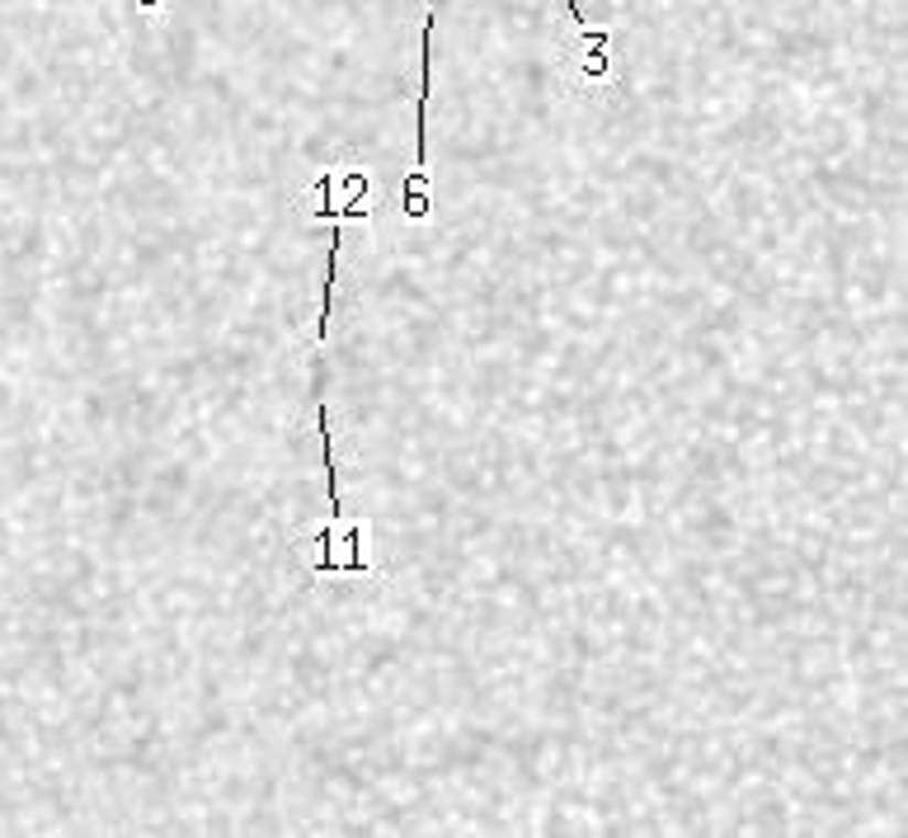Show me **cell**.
I'll list each match as a JSON object with an SVG mask.
<instances>
[{
    "instance_id": "cell-4",
    "label": "cell",
    "mask_w": 908,
    "mask_h": 838,
    "mask_svg": "<svg viewBox=\"0 0 908 838\" xmlns=\"http://www.w3.org/2000/svg\"><path fill=\"white\" fill-rule=\"evenodd\" d=\"M339 246H344V232L335 222V240H329V255H325V288H321V321H316V340L311 344H325L329 340V321H335V292H339Z\"/></svg>"
},
{
    "instance_id": "cell-6",
    "label": "cell",
    "mask_w": 908,
    "mask_h": 838,
    "mask_svg": "<svg viewBox=\"0 0 908 838\" xmlns=\"http://www.w3.org/2000/svg\"><path fill=\"white\" fill-rule=\"evenodd\" d=\"M137 10H142V14H161V0H137Z\"/></svg>"
},
{
    "instance_id": "cell-5",
    "label": "cell",
    "mask_w": 908,
    "mask_h": 838,
    "mask_svg": "<svg viewBox=\"0 0 908 838\" xmlns=\"http://www.w3.org/2000/svg\"><path fill=\"white\" fill-rule=\"evenodd\" d=\"M329 406H316V429H321V452H325V495L329 509L344 514V495H339V458H335V425H329Z\"/></svg>"
},
{
    "instance_id": "cell-3",
    "label": "cell",
    "mask_w": 908,
    "mask_h": 838,
    "mask_svg": "<svg viewBox=\"0 0 908 838\" xmlns=\"http://www.w3.org/2000/svg\"><path fill=\"white\" fill-rule=\"evenodd\" d=\"M429 95H433V10L419 39V99H414V174H429Z\"/></svg>"
},
{
    "instance_id": "cell-2",
    "label": "cell",
    "mask_w": 908,
    "mask_h": 838,
    "mask_svg": "<svg viewBox=\"0 0 908 838\" xmlns=\"http://www.w3.org/2000/svg\"><path fill=\"white\" fill-rule=\"evenodd\" d=\"M372 180L368 174H335V170H321L316 180L306 184V198H302V213L316 217V222H354V217H372L368 194H372Z\"/></svg>"
},
{
    "instance_id": "cell-1",
    "label": "cell",
    "mask_w": 908,
    "mask_h": 838,
    "mask_svg": "<svg viewBox=\"0 0 908 838\" xmlns=\"http://www.w3.org/2000/svg\"><path fill=\"white\" fill-rule=\"evenodd\" d=\"M292 551L302 556L311 574H372V523L363 518H325L292 537Z\"/></svg>"
}]
</instances>
